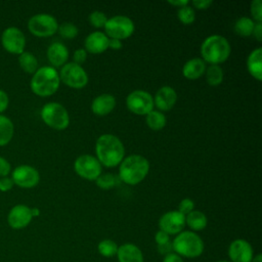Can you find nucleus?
I'll use <instances>...</instances> for the list:
<instances>
[{"instance_id": "1", "label": "nucleus", "mask_w": 262, "mask_h": 262, "mask_svg": "<svg viewBox=\"0 0 262 262\" xmlns=\"http://www.w3.org/2000/svg\"><path fill=\"white\" fill-rule=\"evenodd\" d=\"M96 159L107 168H113L125 158V148L122 141L113 134L100 135L95 143Z\"/></svg>"}, {"instance_id": "2", "label": "nucleus", "mask_w": 262, "mask_h": 262, "mask_svg": "<svg viewBox=\"0 0 262 262\" xmlns=\"http://www.w3.org/2000/svg\"><path fill=\"white\" fill-rule=\"evenodd\" d=\"M149 162L141 155H130L120 163V179L129 185L140 183L148 174Z\"/></svg>"}, {"instance_id": "3", "label": "nucleus", "mask_w": 262, "mask_h": 262, "mask_svg": "<svg viewBox=\"0 0 262 262\" xmlns=\"http://www.w3.org/2000/svg\"><path fill=\"white\" fill-rule=\"evenodd\" d=\"M231 52L230 44L221 35H212L206 38L201 45V55L205 62L220 64L227 60Z\"/></svg>"}, {"instance_id": "4", "label": "nucleus", "mask_w": 262, "mask_h": 262, "mask_svg": "<svg viewBox=\"0 0 262 262\" xmlns=\"http://www.w3.org/2000/svg\"><path fill=\"white\" fill-rule=\"evenodd\" d=\"M60 80L57 71L53 67H41L33 74L30 87L38 96L46 97L54 94L59 88Z\"/></svg>"}, {"instance_id": "5", "label": "nucleus", "mask_w": 262, "mask_h": 262, "mask_svg": "<svg viewBox=\"0 0 262 262\" xmlns=\"http://www.w3.org/2000/svg\"><path fill=\"white\" fill-rule=\"evenodd\" d=\"M173 251L183 257L195 258L204 251L202 238L193 231H181L172 242Z\"/></svg>"}, {"instance_id": "6", "label": "nucleus", "mask_w": 262, "mask_h": 262, "mask_svg": "<svg viewBox=\"0 0 262 262\" xmlns=\"http://www.w3.org/2000/svg\"><path fill=\"white\" fill-rule=\"evenodd\" d=\"M41 119L50 128L64 130L70 124V116L67 108L58 102H48L41 108Z\"/></svg>"}, {"instance_id": "7", "label": "nucleus", "mask_w": 262, "mask_h": 262, "mask_svg": "<svg viewBox=\"0 0 262 262\" xmlns=\"http://www.w3.org/2000/svg\"><path fill=\"white\" fill-rule=\"evenodd\" d=\"M28 29L36 37L45 38L54 35L57 32L58 24L56 18L48 13H38L28 21Z\"/></svg>"}, {"instance_id": "8", "label": "nucleus", "mask_w": 262, "mask_h": 262, "mask_svg": "<svg viewBox=\"0 0 262 262\" xmlns=\"http://www.w3.org/2000/svg\"><path fill=\"white\" fill-rule=\"evenodd\" d=\"M105 35L112 39L124 40L129 38L135 30L133 20L126 15H115L111 18H107L105 26Z\"/></svg>"}, {"instance_id": "9", "label": "nucleus", "mask_w": 262, "mask_h": 262, "mask_svg": "<svg viewBox=\"0 0 262 262\" xmlns=\"http://www.w3.org/2000/svg\"><path fill=\"white\" fill-rule=\"evenodd\" d=\"M59 80L67 86L75 89H81L88 83V75L86 71L75 62L63 64L58 73Z\"/></svg>"}, {"instance_id": "10", "label": "nucleus", "mask_w": 262, "mask_h": 262, "mask_svg": "<svg viewBox=\"0 0 262 262\" xmlns=\"http://www.w3.org/2000/svg\"><path fill=\"white\" fill-rule=\"evenodd\" d=\"M75 172L86 180H94L101 174V165L96 157L91 155H81L74 163Z\"/></svg>"}, {"instance_id": "11", "label": "nucleus", "mask_w": 262, "mask_h": 262, "mask_svg": "<svg viewBox=\"0 0 262 262\" xmlns=\"http://www.w3.org/2000/svg\"><path fill=\"white\" fill-rule=\"evenodd\" d=\"M126 105L130 112L136 115H147L154 110V98L144 90H134L126 98Z\"/></svg>"}, {"instance_id": "12", "label": "nucleus", "mask_w": 262, "mask_h": 262, "mask_svg": "<svg viewBox=\"0 0 262 262\" xmlns=\"http://www.w3.org/2000/svg\"><path fill=\"white\" fill-rule=\"evenodd\" d=\"M1 44L7 52L19 55L25 51L26 37L18 28L9 27L1 35Z\"/></svg>"}, {"instance_id": "13", "label": "nucleus", "mask_w": 262, "mask_h": 262, "mask_svg": "<svg viewBox=\"0 0 262 262\" xmlns=\"http://www.w3.org/2000/svg\"><path fill=\"white\" fill-rule=\"evenodd\" d=\"M11 179L14 184L21 188H32L39 183L40 174L33 166L20 165L12 171Z\"/></svg>"}, {"instance_id": "14", "label": "nucleus", "mask_w": 262, "mask_h": 262, "mask_svg": "<svg viewBox=\"0 0 262 262\" xmlns=\"http://www.w3.org/2000/svg\"><path fill=\"white\" fill-rule=\"evenodd\" d=\"M185 225V216L179 211H169L163 214L159 220L160 230L170 234H177L181 232Z\"/></svg>"}, {"instance_id": "15", "label": "nucleus", "mask_w": 262, "mask_h": 262, "mask_svg": "<svg viewBox=\"0 0 262 262\" xmlns=\"http://www.w3.org/2000/svg\"><path fill=\"white\" fill-rule=\"evenodd\" d=\"M228 256L231 262H251L253 259L252 246L245 239H234L229 245Z\"/></svg>"}, {"instance_id": "16", "label": "nucleus", "mask_w": 262, "mask_h": 262, "mask_svg": "<svg viewBox=\"0 0 262 262\" xmlns=\"http://www.w3.org/2000/svg\"><path fill=\"white\" fill-rule=\"evenodd\" d=\"M32 218L33 216L31 213V208L26 205L19 204L11 208L8 213L7 220L10 227L14 229H20L26 227L31 222Z\"/></svg>"}, {"instance_id": "17", "label": "nucleus", "mask_w": 262, "mask_h": 262, "mask_svg": "<svg viewBox=\"0 0 262 262\" xmlns=\"http://www.w3.org/2000/svg\"><path fill=\"white\" fill-rule=\"evenodd\" d=\"M154 98V105L161 112L170 111L176 103L177 100V93L174 88L170 86H163L161 87L155 94Z\"/></svg>"}, {"instance_id": "18", "label": "nucleus", "mask_w": 262, "mask_h": 262, "mask_svg": "<svg viewBox=\"0 0 262 262\" xmlns=\"http://www.w3.org/2000/svg\"><path fill=\"white\" fill-rule=\"evenodd\" d=\"M84 45L86 51L93 54H99L108 48V37L104 33L96 31L86 37Z\"/></svg>"}, {"instance_id": "19", "label": "nucleus", "mask_w": 262, "mask_h": 262, "mask_svg": "<svg viewBox=\"0 0 262 262\" xmlns=\"http://www.w3.org/2000/svg\"><path fill=\"white\" fill-rule=\"evenodd\" d=\"M47 58L53 68L62 67L69 58V50L61 42H53L47 48Z\"/></svg>"}, {"instance_id": "20", "label": "nucleus", "mask_w": 262, "mask_h": 262, "mask_svg": "<svg viewBox=\"0 0 262 262\" xmlns=\"http://www.w3.org/2000/svg\"><path fill=\"white\" fill-rule=\"evenodd\" d=\"M116 106V98L114 95L108 93H103L96 96L92 103L91 110L96 116H106L108 115Z\"/></svg>"}, {"instance_id": "21", "label": "nucleus", "mask_w": 262, "mask_h": 262, "mask_svg": "<svg viewBox=\"0 0 262 262\" xmlns=\"http://www.w3.org/2000/svg\"><path fill=\"white\" fill-rule=\"evenodd\" d=\"M206 62L200 57L188 59L182 68L183 76L188 80H196L205 74Z\"/></svg>"}, {"instance_id": "22", "label": "nucleus", "mask_w": 262, "mask_h": 262, "mask_svg": "<svg viewBox=\"0 0 262 262\" xmlns=\"http://www.w3.org/2000/svg\"><path fill=\"white\" fill-rule=\"evenodd\" d=\"M117 256L119 262H143L140 249L133 244H124L118 247Z\"/></svg>"}, {"instance_id": "23", "label": "nucleus", "mask_w": 262, "mask_h": 262, "mask_svg": "<svg viewBox=\"0 0 262 262\" xmlns=\"http://www.w3.org/2000/svg\"><path fill=\"white\" fill-rule=\"evenodd\" d=\"M247 69L250 75L257 81L262 79V48L254 49L247 58Z\"/></svg>"}, {"instance_id": "24", "label": "nucleus", "mask_w": 262, "mask_h": 262, "mask_svg": "<svg viewBox=\"0 0 262 262\" xmlns=\"http://www.w3.org/2000/svg\"><path fill=\"white\" fill-rule=\"evenodd\" d=\"M14 133V126L12 121L4 115H0V146L8 144Z\"/></svg>"}, {"instance_id": "25", "label": "nucleus", "mask_w": 262, "mask_h": 262, "mask_svg": "<svg viewBox=\"0 0 262 262\" xmlns=\"http://www.w3.org/2000/svg\"><path fill=\"white\" fill-rule=\"evenodd\" d=\"M207 216L199 210H193L185 216V224L192 230H203L207 226Z\"/></svg>"}, {"instance_id": "26", "label": "nucleus", "mask_w": 262, "mask_h": 262, "mask_svg": "<svg viewBox=\"0 0 262 262\" xmlns=\"http://www.w3.org/2000/svg\"><path fill=\"white\" fill-rule=\"evenodd\" d=\"M18 64L27 74H34L38 70V60L36 56L28 51H24L18 55Z\"/></svg>"}, {"instance_id": "27", "label": "nucleus", "mask_w": 262, "mask_h": 262, "mask_svg": "<svg viewBox=\"0 0 262 262\" xmlns=\"http://www.w3.org/2000/svg\"><path fill=\"white\" fill-rule=\"evenodd\" d=\"M145 122L146 125L154 131H160L162 130L167 123V119L166 116L157 110H152L150 111L145 118Z\"/></svg>"}, {"instance_id": "28", "label": "nucleus", "mask_w": 262, "mask_h": 262, "mask_svg": "<svg viewBox=\"0 0 262 262\" xmlns=\"http://www.w3.org/2000/svg\"><path fill=\"white\" fill-rule=\"evenodd\" d=\"M255 21L248 16H241L234 24V31L237 35L243 37H249L253 34Z\"/></svg>"}, {"instance_id": "29", "label": "nucleus", "mask_w": 262, "mask_h": 262, "mask_svg": "<svg viewBox=\"0 0 262 262\" xmlns=\"http://www.w3.org/2000/svg\"><path fill=\"white\" fill-rule=\"evenodd\" d=\"M207 83L211 86H218L223 81V70L219 64H210L205 71Z\"/></svg>"}, {"instance_id": "30", "label": "nucleus", "mask_w": 262, "mask_h": 262, "mask_svg": "<svg viewBox=\"0 0 262 262\" xmlns=\"http://www.w3.org/2000/svg\"><path fill=\"white\" fill-rule=\"evenodd\" d=\"M97 249H98V252L100 255L108 258V257H113L117 254L118 246L112 239H103L98 244Z\"/></svg>"}, {"instance_id": "31", "label": "nucleus", "mask_w": 262, "mask_h": 262, "mask_svg": "<svg viewBox=\"0 0 262 262\" xmlns=\"http://www.w3.org/2000/svg\"><path fill=\"white\" fill-rule=\"evenodd\" d=\"M177 17L183 25H191L195 19V12L189 5L178 8Z\"/></svg>"}, {"instance_id": "32", "label": "nucleus", "mask_w": 262, "mask_h": 262, "mask_svg": "<svg viewBox=\"0 0 262 262\" xmlns=\"http://www.w3.org/2000/svg\"><path fill=\"white\" fill-rule=\"evenodd\" d=\"M57 31L63 39H74L79 33L77 26L73 23H62L58 26Z\"/></svg>"}, {"instance_id": "33", "label": "nucleus", "mask_w": 262, "mask_h": 262, "mask_svg": "<svg viewBox=\"0 0 262 262\" xmlns=\"http://www.w3.org/2000/svg\"><path fill=\"white\" fill-rule=\"evenodd\" d=\"M95 183L96 185L101 188V189H111L113 188L116 183H117V178L115 175L111 174V173H106V174H100L96 179H95Z\"/></svg>"}, {"instance_id": "34", "label": "nucleus", "mask_w": 262, "mask_h": 262, "mask_svg": "<svg viewBox=\"0 0 262 262\" xmlns=\"http://www.w3.org/2000/svg\"><path fill=\"white\" fill-rule=\"evenodd\" d=\"M89 21L94 28H103L107 21V17L102 11L96 10L89 14Z\"/></svg>"}, {"instance_id": "35", "label": "nucleus", "mask_w": 262, "mask_h": 262, "mask_svg": "<svg viewBox=\"0 0 262 262\" xmlns=\"http://www.w3.org/2000/svg\"><path fill=\"white\" fill-rule=\"evenodd\" d=\"M252 19L256 23H261L262 21V2L261 0H254L251 2V7H250Z\"/></svg>"}, {"instance_id": "36", "label": "nucleus", "mask_w": 262, "mask_h": 262, "mask_svg": "<svg viewBox=\"0 0 262 262\" xmlns=\"http://www.w3.org/2000/svg\"><path fill=\"white\" fill-rule=\"evenodd\" d=\"M194 209V203L192 200L188 199V198H185L183 199L179 205H178V210L181 214H183L184 216H186L188 213H190L191 211H193Z\"/></svg>"}, {"instance_id": "37", "label": "nucleus", "mask_w": 262, "mask_h": 262, "mask_svg": "<svg viewBox=\"0 0 262 262\" xmlns=\"http://www.w3.org/2000/svg\"><path fill=\"white\" fill-rule=\"evenodd\" d=\"M73 58H74L73 62L81 66L87 58V51L83 48H78L77 50H75Z\"/></svg>"}, {"instance_id": "38", "label": "nucleus", "mask_w": 262, "mask_h": 262, "mask_svg": "<svg viewBox=\"0 0 262 262\" xmlns=\"http://www.w3.org/2000/svg\"><path fill=\"white\" fill-rule=\"evenodd\" d=\"M11 171V166L9 162L4 159L3 157H0V177H6Z\"/></svg>"}, {"instance_id": "39", "label": "nucleus", "mask_w": 262, "mask_h": 262, "mask_svg": "<svg viewBox=\"0 0 262 262\" xmlns=\"http://www.w3.org/2000/svg\"><path fill=\"white\" fill-rule=\"evenodd\" d=\"M13 185H14V183L11 178H9L7 176L0 178V191L6 192V191L10 190L13 187Z\"/></svg>"}, {"instance_id": "40", "label": "nucleus", "mask_w": 262, "mask_h": 262, "mask_svg": "<svg viewBox=\"0 0 262 262\" xmlns=\"http://www.w3.org/2000/svg\"><path fill=\"white\" fill-rule=\"evenodd\" d=\"M8 103H9V99H8V95L7 93L0 89V115L6 111L7 106H8Z\"/></svg>"}, {"instance_id": "41", "label": "nucleus", "mask_w": 262, "mask_h": 262, "mask_svg": "<svg viewBox=\"0 0 262 262\" xmlns=\"http://www.w3.org/2000/svg\"><path fill=\"white\" fill-rule=\"evenodd\" d=\"M158 251L160 254L162 255H168V254H171L173 253V247H172V242L169 241L165 244H162V245H158Z\"/></svg>"}, {"instance_id": "42", "label": "nucleus", "mask_w": 262, "mask_h": 262, "mask_svg": "<svg viewBox=\"0 0 262 262\" xmlns=\"http://www.w3.org/2000/svg\"><path fill=\"white\" fill-rule=\"evenodd\" d=\"M155 241H156L157 245H162V244H165L170 241V235L163 230H159L155 235Z\"/></svg>"}, {"instance_id": "43", "label": "nucleus", "mask_w": 262, "mask_h": 262, "mask_svg": "<svg viewBox=\"0 0 262 262\" xmlns=\"http://www.w3.org/2000/svg\"><path fill=\"white\" fill-rule=\"evenodd\" d=\"M212 3L213 2L211 0H194V1H192V5L196 9H200V10L209 8L212 5Z\"/></svg>"}, {"instance_id": "44", "label": "nucleus", "mask_w": 262, "mask_h": 262, "mask_svg": "<svg viewBox=\"0 0 262 262\" xmlns=\"http://www.w3.org/2000/svg\"><path fill=\"white\" fill-rule=\"evenodd\" d=\"M254 37L256 38V40L258 42L262 41V23H256L255 27H254V31L253 34Z\"/></svg>"}, {"instance_id": "45", "label": "nucleus", "mask_w": 262, "mask_h": 262, "mask_svg": "<svg viewBox=\"0 0 262 262\" xmlns=\"http://www.w3.org/2000/svg\"><path fill=\"white\" fill-rule=\"evenodd\" d=\"M163 262H183L181 256L177 255L176 253H171L165 256Z\"/></svg>"}, {"instance_id": "46", "label": "nucleus", "mask_w": 262, "mask_h": 262, "mask_svg": "<svg viewBox=\"0 0 262 262\" xmlns=\"http://www.w3.org/2000/svg\"><path fill=\"white\" fill-rule=\"evenodd\" d=\"M122 46H123V43L121 40L108 38V48H112L114 50H119L122 48Z\"/></svg>"}, {"instance_id": "47", "label": "nucleus", "mask_w": 262, "mask_h": 262, "mask_svg": "<svg viewBox=\"0 0 262 262\" xmlns=\"http://www.w3.org/2000/svg\"><path fill=\"white\" fill-rule=\"evenodd\" d=\"M168 3L172 6H176L178 8L183 7L188 5V1L187 0H172V1H168Z\"/></svg>"}, {"instance_id": "48", "label": "nucleus", "mask_w": 262, "mask_h": 262, "mask_svg": "<svg viewBox=\"0 0 262 262\" xmlns=\"http://www.w3.org/2000/svg\"><path fill=\"white\" fill-rule=\"evenodd\" d=\"M31 213H32V216H33V217H36V216H39L40 211H39V209H37V208H31Z\"/></svg>"}, {"instance_id": "49", "label": "nucleus", "mask_w": 262, "mask_h": 262, "mask_svg": "<svg viewBox=\"0 0 262 262\" xmlns=\"http://www.w3.org/2000/svg\"><path fill=\"white\" fill-rule=\"evenodd\" d=\"M251 262H262V255H261V254L256 255V256L252 259Z\"/></svg>"}, {"instance_id": "50", "label": "nucleus", "mask_w": 262, "mask_h": 262, "mask_svg": "<svg viewBox=\"0 0 262 262\" xmlns=\"http://www.w3.org/2000/svg\"><path fill=\"white\" fill-rule=\"evenodd\" d=\"M217 262H230V261H226V260H221V261H217Z\"/></svg>"}]
</instances>
